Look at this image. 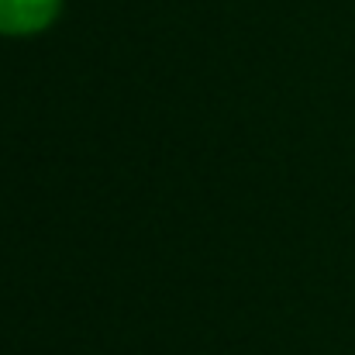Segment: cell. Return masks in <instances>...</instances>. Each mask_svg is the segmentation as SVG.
Instances as JSON below:
<instances>
[{
    "instance_id": "obj_1",
    "label": "cell",
    "mask_w": 355,
    "mask_h": 355,
    "mask_svg": "<svg viewBox=\"0 0 355 355\" xmlns=\"http://www.w3.org/2000/svg\"><path fill=\"white\" fill-rule=\"evenodd\" d=\"M62 10V0H0V35L45 31Z\"/></svg>"
}]
</instances>
